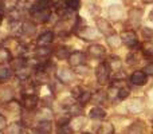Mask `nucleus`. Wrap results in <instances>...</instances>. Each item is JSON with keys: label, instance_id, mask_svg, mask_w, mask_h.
I'll return each mask as SVG.
<instances>
[{"label": "nucleus", "instance_id": "obj_1", "mask_svg": "<svg viewBox=\"0 0 153 134\" xmlns=\"http://www.w3.org/2000/svg\"><path fill=\"white\" fill-rule=\"evenodd\" d=\"M110 66H109V63H101L100 66L97 67V70H95V76H97L98 82L100 83H103L105 81H108L109 75H110Z\"/></svg>", "mask_w": 153, "mask_h": 134}, {"label": "nucleus", "instance_id": "obj_2", "mask_svg": "<svg viewBox=\"0 0 153 134\" xmlns=\"http://www.w3.org/2000/svg\"><path fill=\"white\" fill-rule=\"evenodd\" d=\"M121 40L125 46H128V47H130V48L137 46V35L133 31H124L121 35Z\"/></svg>", "mask_w": 153, "mask_h": 134}, {"label": "nucleus", "instance_id": "obj_3", "mask_svg": "<svg viewBox=\"0 0 153 134\" xmlns=\"http://www.w3.org/2000/svg\"><path fill=\"white\" fill-rule=\"evenodd\" d=\"M31 16H32V19H34L35 21L45 23V21L50 20L51 12H50V10H32Z\"/></svg>", "mask_w": 153, "mask_h": 134}, {"label": "nucleus", "instance_id": "obj_4", "mask_svg": "<svg viewBox=\"0 0 153 134\" xmlns=\"http://www.w3.org/2000/svg\"><path fill=\"white\" fill-rule=\"evenodd\" d=\"M69 63L71 67H79L81 64L85 63V54L81 53V51L71 53L69 56Z\"/></svg>", "mask_w": 153, "mask_h": 134}, {"label": "nucleus", "instance_id": "obj_5", "mask_svg": "<svg viewBox=\"0 0 153 134\" xmlns=\"http://www.w3.org/2000/svg\"><path fill=\"white\" fill-rule=\"evenodd\" d=\"M56 78H58L59 82H62V83H69L73 79V73H71V70H69V68H66V67L58 68V71H56Z\"/></svg>", "mask_w": 153, "mask_h": 134}, {"label": "nucleus", "instance_id": "obj_6", "mask_svg": "<svg viewBox=\"0 0 153 134\" xmlns=\"http://www.w3.org/2000/svg\"><path fill=\"white\" fill-rule=\"evenodd\" d=\"M97 27L103 35H106V36L113 35V32H114L113 27H111L110 23H109L108 20H105V19H98L97 20Z\"/></svg>", "mask_w": 153, "mask_h": 134}, {"label": "nucleus", "instance_id": "obj_7", "mask_svg": "<svg viewBox=\"0 0 153 134\" xmlns=\"http://www.w3.org/2000/svg\"><path fill=\"white\" fill-rule=\"evenodd\" d=\"M54 40V32L53 31H46L43 32V34L39 35V38H38V46H40V47H46V46H48L51 42Z\"/></svg>", "mask_w": 153, "mask_h": 134}, {"label": "nucleus", "instance_id": "obj_8", "mask_svg": "<svg viewBox=\"0 0 153 134\" xmlns=\"http://www.w3.org/2000/svg\"><path fill=\"white\" fill-rule=\"evenodd\" d=\"M130 82L136 86H143L146 83V74L144 71H134L130 76Z\"/></svg>", "mask_w": 153, "mask_h": 134}, {"label": "nucleus", "instance_id": "obj_9", "mask_svg": "<svg viewBox=\"0 0 153 134\" xmlns=\"http://www.w3.org/2000/svg\"><path fill=\"white\" fill-rule=\"evenodd\" d=\"M78 35L81 38H83L85 40L97 39V31H95L94 28H90V27H82L78 31Z\"/></svg>", "mask_w": 153, "mask_h": 134}, {"label": "nucleus", "instance_id": "obj_10", "mask_svg": "<svg viewBox=\"0 0 153 134\" xmlns=\"http://www.w3.org/2000/svg\"><path fill=\"white\" fill-rule=\"evenodd\" d=\"M38 102H39V98L36 95H26L23 99V106L27 110H32L38 106Z\"/></svg>", "mask_w": 153, "mask_h": 134}, {"label": "nucleus", "instance_id": "obj_11", "mask_svg": "<svg viewBox=\"0 0 153 134\" xmlns=\"http://www.w3.org/2000/svg\"><path fill=\"white\" fill-rule=\"evenodd\" d=\"M87 51H89V54L93 56V58H97V59L102 58V56L105 55V48H103L101 44H93V46H90Z\"/></svg>", "mask_w": 153, "mask_h": 134}, {"label": "nucleus", "instance_id": "obj_12", "mask_svg": "<svg viewBox=\"0 0 153 134\" xmlns=\"http://www.w3.org/2000/svg\"><path fill=\"white\" fill-rule=\"evenodd\" d=\"M69 124H70V126L73 127V130H81L82 127L86 125V118L82 115H76L69 122Z\"/></svg>", "mask_w": 153, "mask_h": 134}, {"label": "nucleus", "instance_id": "obj_13", "mask_svg": "<svg viewBox=\"0 0 153 134\" xmlns=\"http://www.w3.org/2000/svg\"><path fill=\"white\" fill-rule=\"evenodd\" d=\"M22 32H23L24 35L32 36V35L36 32V27H35V24L31 23V21H24V23L22 24Z\"/></svg>", "mask_w": 153, "mask_h": 134}, {"label": "nucleus", "instance_id": "obj_14", "mask_svg": "<svg viewBox=\"0 0 153 134\" xmlns=\"http://www.w3.org/2000/svg\"><path fill=\"white\" fill-rule=\"evenodd\" d=\"M12 98H13V93L11 87H3L0 90V101L1 102H10Z\"/></svg>", "mask_w": 153, "mask_h": 134}, {"label": "nucleus", "instance_id": "obj_15", "mask_svg": "<svg viewBox=\"0 0 153 134\" xmlns=\"http://www.w3.org/2000/svg\"><path fill=\"white\" fill-rule=\"evenodd\" d=\"M36 129L39 130L40 134H50L51 130H53V125H51V122L48 121V119H46V121L39 122V125H38Z\"/></svg>", "mask_w": 153, "mask_h": 134}, {"label": "nucleus", "instance_id": "obj_16", "mask_svg": "<svg viewBox=\"0 0 153 134\" xmlns=\"http://www.w3.org/2000/svg\"><path fill=\"white\" fill-rule=\"evenodd\" d=\"M144 132H145V127L143 122H134L128 129V134H144Z\"/></svg>", "mask_w": 153, "mask_h": 134}, {"label": "nucleus", "instance_id": "obj_17", "mask_svg": "<svg viewBox=\"0 0 153 134\" xmlns=\"http://www.w3.org/2000/svg\"><path fill=\"white\" fill-rule=\"evenodd\" d=\"M89 115H90V118H93V119H102L106 117V111L101 107H93L91 110H90Z\"/></svg>", "mask_w": 153, "mask_h": 134}, {"label": "nucleus", "instance_id": "obj_18", "mask_svg": "<svg viewBox=\"0 0 153 134\" xmlns=\"http://www.w3.org/2000/svg\"><path fill=\"white\" fill-rule=\"evenodd\" d=\"M53 0H35V5L32 10H50Z\"/></svg>", "mask_w": 153, "mask_h": 134}, {"label": "nucleus", "instance_id": "obj_19", "mask_svg": "<svg viewBox=\"0 0 153 134\" xmlns=\"http://www.w3.org/2000/svg\"><path fill=\"white\" fill-rule=\"evenodd\" d=\"M30 75H31V68L30 67H22L20 70L16 71V76H18V79H20V81H27V79L30 78Z\"/></svg>", "mask_w": 153, "mask_h": 134}, {"label": "nucleus", "instance_id": "obj_20", "mask_svg": "<svg viewBox=\"0 0 153 134\" xmlns=\"http://www.w3.org/2000/svg\"><path fill=\"white\" fill-rule=\"evenodd\" d=\"M106 42H108V44L110 46V47H113V48H117V47H120L121 46V38H118L117 35H109L108 38H106Z\"/></svg>", "mask_w": 153, "mask_h": 134}, {"label": "nucleus", "instance_id": "obj_21", "mask_svg": "<svg viewBox=\"0 0 153 134\" xmlns=\"http://www.w3.org/2000/svg\"><path fill=\"white\" fill-rule=\"evenodd\" d=\"M114 133V126L110 122H103L98 129V134H113Z\"/></svg>", "mask_w": 153, "mask_h": 134}, {"label": "nucleus", "instance_id": "obj_22", "mask_svg": "<svg viewBox=\"0 0 153 134\" xmlns=\"http://www.w3.org/2000/svg\"><path fill=\"white\" fill-rule=\"evenodd\" d=\"M19 4V0H3L1 8L5 11H13Z\"/></svg>", "mask_w": 153, "mask_h": 134}, {"label": "nucleus", "instance_id": "obj_23", "mask_svg": "<svg viewBox=\"0 0 153 134\" xmlns=\"http://www.w3.org/2000/svg\"><path fill=\"white\" fill-rule=\"evenodd\" d=\"M11 53L8 48L5 47H0V64L5 63V62H11Z\"/></svg>", "mask_w": 153, "mask_h": 134}, {"label": "nucleus", "instance_id": "obj_24", "mask_svg": "<svg viewBox=\"0 0 153 134\" xmlns=\"http://www.w3.org/2000/svg\"><path fill=\"white\" fill-rule=\"evenodd\" d=\"M7 134H22V125L20 122H13L7 126Z\"/></svg>", "mask_w": 153, "mask_h": 134}, {"label": "nucleus", "instance_id": "obj_25", "mask_svg": "<svg viewBox=\"0 0 153 134\" xmlns=\"http://www.w3.org/2000/svg\"><path fill=\"white\" fill-rule=\"evenodd\" d=\"M143 53L145 56H148V58H153V42L151 40H148V42H145L143 44Z\"/></svg>", "mask_w": 153, "mask_h": 134}, {"label": "nucleus", "instance_id": "obj_26", "mask_svg": "<svg viewBox=\"0 0 153 134\" xmlns=\"http://www.w3.org/2000/svg\"><path fill=\"white\" fill-rule=\"evenodd\" d=\"M24 66H26V59H23V58H15L11 61V68L15 71L20 70V68Z\"/></svg>", "mask_w": 153, "mask_h": 134}, {"label": "nucleus", "instance_id": "obj_27", "mask_svg": "<svg viewBox=\"0 0 153 134\" xmlns=\"http://www.w3.org/2000/svg\"><path fill=\"white\" fill-rule=\"evenodd\" d=\"M130 21H132L133 24H138L141 20V15H143V12H141V10H132L130 11Z\"/></svg>", "mask_w": 153, "mask_h": 134}, {"label": "nucleus", "instance_id": "obj_28", "mask_svg": "<svg viewBox=\"0 0 153 134\" xmlns=\"http://www.w3.org/2000/svg\"><path fill=\"white\" fill-rule=\"evenodd\" d=\"M55 55H56V58L61 59V61H63V59H69L70 51L67 50L66 47H59L58 50L55 51Z\"/></svg>", "mask_w": 153, "mask_h": 134}, {"label": "nucleus", "instance_id": "obj_29", "mask_svg": "<svg viewBox=\"0 0 153 134\" xmlns=\"http://www.w3.org/2000/svg\"><path fill=\"white\" fill-rule=\"evenodd\" d=\"M23 93H24V95H34V93H35L34 82H26L23 86Z\"/></svg>", "mask_w": 153, "mask_h": 134}, {"label": "nucleus", "instance_id": "obj_30", "mask_svg": "<svg viewBox=\"0 0 153 134\" xmlns=\"http://www.w3.org/2000/svg\"><path fill=\"white\" fill-rule=\"evenodd\" d=\"M67 111H69V115H81L82 113V109H81V105H76V103H74L73 106H70L69 109H67Z\"/></svg>", "mask_w": 153, "mask_h": 134}, {"label": "nucleus", "instance_id": "obj_31", "mask_svg": "<svg viewBox=\"0 0 153 134\" xmlns=\"http://www.w3.org/2000/svg\"><path fill=\"white\" fill-rule=\"evenodd\" d=\"M109 66H110V68L114 70V71L121 70V61H120L118 56H113L111 61H110V63H109Z\"/></svg>", "mask_w": 153, "mask_h": 134}, {"label": "nucleus", "instance_id": "obj_32", "mask_svg": "<svg viewBox=\"0 0 153 134\" xmlns=\"http://www.w3.org/2000/svg\"><path fill=\"white\" fill-rule=\"evenodd\" d=\"M106 98V91H102V90H100V91H97L94 95L91 97V99L94 101L95 103H101L103 102V99Z\"/></svg>", "mask_w": 153, "mask_h": 134}, {"label": "nucleus", "instance_id": "obj_33", "mask_svg": "<svg viewBox=\"0 0 153 134\" xmlns=\"http://www.w3.org/2000/svg\"><path fill=\"white\" fill-rule=\"evenodd\" d=\"M50 54H51V50L47 46H46V47H38V50H36V55L39 56V58H47Z\"/></svg>", "mask_w": 153, "mask_h": 134}, {"label": "nucleus", "instance_id": "obj_34", "mask_svg": "<svg viewBox=\"0 0 153 134\" xmlns=\"http://www.w3.org/2000/svg\"><path fill=\"white\" fill-rule=\"evenodd\" d=\"M91 97H93V94L90 91H83L82 95L79 97V105H86L87 102H90Z\"/></svg>", "mask_w": 153, "mask_h": 134}, {"label": "nucleus", "instance_id": "obj_35", "mask_svg": "<svg viewBox=\"0 0 153 134\" xmlns=\"http://www.w3.org/2000/svg\"><path fill=\"white\" fill-rule=\"evenodd\" d=\"M66 7L71 11H76V10H79V7H81V3H79V0H67Z\"/></svg>", "mask_w": 153, "mask_h": 134}, {"label": "nucleus", "instance_id": "obj_36", "mask_svg": "<svg viewBox=\"0 0 153 134\" xmlns=\"http://www.w3.org/2000/svg\"><path fill=\"white\" fill-rule=\"evenodd\" d=\"M73 127L70 126V125H59L58 127V134H73Z\"/></svg>", "mask_w": 153, "mask_h": 134}, {"label": "nucleus", "instance_id": "obj_37", "mask_svg": "<svg viewBox=\"0 0 153 134\" xmlns=\"http://www.w3.org/2000/svg\"><path fill=\"white\" fill-rule=\"evenodd\" d=\"M10 76H11V70H10V68L0 67V82L7 81Z\"/></svg>", "mask_w": 153, "mask_h": 134}, {"label": "nucleus", "instance_id": "obj_38", "mask_svg": "<svg viewBox=\"0 0 153 134\" xmlns=\"http://www.w3.org/2000/svg\"><path fill=\"white\" fill-rule=\"evenodd\" d=\"M125 78H126V73H125V71H122V70L114 71V74H113V81L122 82V81H125Z\"/></svg>", "mask_w": 153, "mask_h": 134}, {"label": "nucleus", "instance_id": "obj_39", "mask_svg": "<svg viewBox=\"0 0 153 134\" xmlns=\"http://www.w3.org/2000/svg\"><path fill=\"white\" fill-rule=\"evenodd\" d=\"M130 94V90L128 89V87H122V89L118 90V98L120 99H125V98H128Z\"/></svg>", "mask_w": 153, "mask_h": 134}, {"label": "nucleus", "instance_id": "obj_40", "mask_svg": "<svg viewBox=\"0 0 153 134\" xmlns=\"http://www.w3.org/2000/svg\"><path fill=\"white\" fill-rule=\"evenodd\" d=\"M71 91H73V93H71L73 97H74V98H78V99H79V97L82 95V93H83V91H82V89H81L79 86H75L74 89L71 90Z\"/></svg>", "mask_w": 153, "mask_h": 134}, {"label": "nucleus", "instance_id": "obj_41", "mask_svg": "<svg viewBox=\"0 0 153 134\" xmlns=\"http://www.w3.org/2000/svg\"><path fill=\"white\" fill-rule=\"evenodd\" d=\"M137 55H136L134 53H132V54H129V56H128V64H134V63H137Z\"/></svg>", "mask_w": 153, "mask_h": 134}, {"label": "nucleus", "instance_id": "obj_42", "mask_svg": "<svg viewBox=\"0 0 153 134\" xmlns=\"http://www.w3.org/2000/svg\"><path fill=\"white\" fill-rule=\"evenodd\" d=\"M4 129H7V118L0 114V132Z\"/></svg>", "mask_w": 153, "mask_h": 134}, {"label": "nucleus", "instance_id": "obj_43", "mask_svg": "<svg viewBox=\"0 0 153 134\" xmlns=\"http://www.w3.org/2000/svg\"><path fill=\"white\" fill-rule=\"evenodd\" d=\"M144 73H145L146 75H153V63L146 64L145 68H144Z\"/></svg>", "mask_w": 153, "mask_h": 134}, {"label": "nucleus", "instance_id": "obj_44", "mask_svg": "<svg viewBox=\"0 0 153 134\" xmlns=\"http://www.w3.org/2000/svg\"><path fill=\"white\" fill-rule=\"evenodd\" d=\"M62 105H63L66 109H69L70 106L74 105V99H71V98H66V99L63 101V103H62Z\"/></svg>", "mask_w": 153, "mask_h": 134}, {"label": "nucleus", "instance_id": "obj_45", "mask_svg": "<svg viewBox=\"0 0 153 134\" xmlns=\"http://www.w3.org/2000/svg\"><path fill=\"white\" fill-rule=\"evenodd\" d=\"M143 34L144 36H146L148 39H151V38H153V31L149 28H143Z\"/></svg>", "mask_w": 153, "mask_h": 134}, {"label": "nucleus", "instance_id": "obj_46", "mask_svg": "<svg viewBox=\"0 0 153 134\" xmlns=\"http://www.w3.org/2000/svg\"><path fill=\"white\" fill-rule=\"evenodd\" d=\"M22 134H40L38 129H24Z\"/></svg>", "mask_w": 153, "mask_h": 134}, {"label": "nucleus", "instance_id": "obj_47", "mask_svg": "<svg viewBox=\"0 0 153 134\" xmlns=\"http://www.w3.org/2000/svg\"><path fill=\"white\" fill-rule=\"evenodd\" d=\"M144 3H153V0H143Z\"/></svg>", "mask_w": 153, "mask_h": 134}, {"label": "nucleus", "instance_id": "obj_48", "mask_svg": "<svg viewBox=\"0 0 153 134\" xmlns=\"http://www.w3.org/2000/svg\"><path fill=\"white\" fill-rule=\"evenodd\" d=\"M1 21H3V16H1V13H0V24H1Z\"/></svg>", "mask_w": 153, "mask_h": 134}, {"label": "nucleus", "instance_id": "obj_49", "mask_svg": "<svg viewBox=\"0 0 153 134\" xmlns=\"http://www.w3.org/2000/svg\"><path fill=\"white\" fill-rule=\"evenodd\" d=\"M151 15H152V20H153V12H152V13H151Z\"/></svg>", "mask_w": 153, "mask_h": 134}, {"label": "nucleus", "instance_id": "obj_50", "mask_svg": "<svg viewBox=\"0 0 153 134\" xmlns=\"http://www.w3.org/2000/svg\"><path fill=\"white\" fill-rule=\"evenodd\" d=\"M82 134H90V133H82Z\"/></svg>", "mask_w": 153, "mask_h": 134}, {"label": "nucleus", "instance_id": "obj_51", "mask_svg": "<svg viewBox=\"0 0 153 134\" xmlns=\"http://www.w3.org/2000/svg\"><path fill=\"white\" fill-rule=\"evenodd\" d=\"M0 111H1V107H0Z\"/></svg>", "mask_w": 153, "mask_h": 134}]
</instances>
